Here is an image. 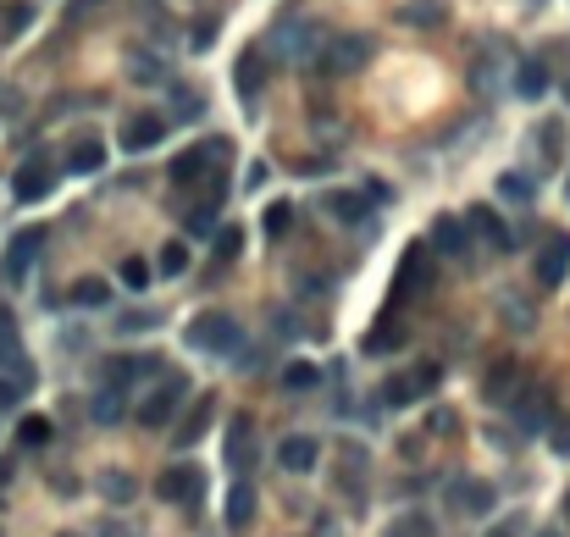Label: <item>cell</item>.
Returning a JSON list of instances; mask_svg holds the SVG:
<instances>
[{
	"mask_svg": "<svg viewBox=\"0 0 570 537\" xmlns=\"http://www.w3.org/2000/svg\"><path fill=\"white\" fill-rule=\"evenodd\" d=\"M189 344H194V349H205V355H233V349H238V322H233V316H222V311L194 316Z\"/></svg>",
	"mask_w": 570,
	"mask_h": 537,
	"instance_id": "cell-1",
	"label": "cell"
},
{
	"mask_svg": "<svg viewBox=\"0 0 570 537\" xmlns=\"http://www.w3.org/2000/svg\"><path fill=\"white\" fill-rule=\"evenodd\" d=\"M183 394H189V377H183V371H167V382H161V388L139 405V421H144V427H167Z\"/></svg>",
	"mask_w": 570,
	"mask_h": 537,
	"instance_id": "cell-2",
	"label": "cell"
},
{
	"mask_svg": "<svg viewBox=\"0 0 570 537\" xmlns=\"http://www.w3.org/2000/svg\"><path fill=\"white\" fill-rule=\"evenodd\" d=\"M155 493H161L167 504H194L205 493V471L200 466H167L161 482H155Z\"/></svg>",
	"mask_w": 570,
	"mask_h": 537,
	"instance_id": "cell-3",
	"label": "cell"
},
{
	"mask_svg": "<svg viewBox=\"0 0 570 537\" xmlns=\"http://www.w3.org/2000/svg\"><path fill=\"white\" fill-rule=\"evenodd\" d=\"M366 61H371V39H360V34H344L321 50V72H360Z\"/></svg>",
	"mask_w": 570,
	"mask_h": 537,
	"instance_id": "cell-4",
	"label": "cell"
},
{
	"mask_svg": "<svg viewBox=\"0 0 570 537\" xmlns=\"http://www.w3.org/2000/svg\"><path fill=\"white\" fill-rule=\"evenodd\" d=\"M432 382H438V371H432V366H421V371H399V377H388V382H382V405H393V410H399V405H410V399H421V394H427Z\"/></svg>",
	"mask_w": 570,
	"mask_h": 537,
	"instance_id": "cell-5",
	"label": "cell"
},
{
	"mask_svg": "<svg viewBox=\"0 0 570 537\" xmlns=\"http://www.w3.org/2000/svg\"><path fill=\"white\" fill-rule=\"evenodd\" d=\"M570 272V233H559V239L543 244V255H537V283L543 288H559Z\"/></svg>",
	"mask_w": 570,
	"mask_h": 537,
	"instance_id": "cell-6",
	"label": "cell"
},
{
	"mask_svg": "<svg viewBox=\"0 0 570 537\" xmlns=\"http://www.w3.org/2000/svg\"><path fill=\"white\" fill-rule=\"evenodd\" d=\"M39 244H45L39 227H28V233H17V239H12V250H6V277H12V283H23V277H28V266L39 261Z\"/></svg>",
	"mask_w": 570,
	"mask_h": 537,
	"instance_id": "cell-7",
	"label": "cell"
},
{
	"mask_svg": "<svg viewBox=\"0 0 570 537\" xmlns=\"http://www.w3.org/2000/svg\"><path fill=\"white\" fill-rule=\"evenodd\" d=\"M449 504H454L460 515H487V510H493V488H487V482L460 477V482L449 488Z\"/></svg>",
	"mask_w": 570,
	"mask_h": 537,
	"instance_id": "cell-8",
	"label": "cell"
},
{
	"mask_svg": "<svg viewBox=\"0 0 570 537\" xmlns=\"http://www.w3.org/2000/svg\"><path fill=\"white\" fill-rule=\"evenodd\" d=\"M515 421H521V432H543V421H548V394L543 388H526V394L515 399Z\"/></svg>",
	"mask_w": 570,
	"mask_h": 537,
	"instance_id": "cell-9",
	"label": "cell"
},
{
	"mask_svg": "<svg viewBox=\"0 0 570 537\" xmlns=\"http://www.w3.org/2000/svg\"><path fill=\"white\" fill-rule=\"evenodd\" d=\"M277 460H283V471H310L316 466V438H305V432H299V438H283L277 443Z\"/></svg>",
	"mask_w": 570,
	"mask_h": 537,
	"instance_id": "cell-10",
	"label": "cell"
},
{
	"mask_svg": "<svg viewBox=\"0 0 570 537\" xmlns=\"http://www.w3.org/2000/svg\"><path fill=\"white\" fill-rule=\"evenodd\" d=\"M167 139V122L161 117H133L128 128H122V144H128V150H150V144H161Z\"/></svg>",
	"mask_w": 570,
	"mask_h": 537,
	"instance_id": "cell-11",
	"label": "cell"
},
{
	"mask_svg": "<svg viewBox=\"0 0 570 537\" xmlns=\"http://www.w3.org/2000/svg\"><path fill=\"white\" fill-rule=\"evenodd\" d=\"M465 222H471V233H482L493 250H510V227H504L499 216L487 211V205H471V216H465Z\"/></svg>",
	"mask_w": 570,
	"mask_h": 537,
	"instance_id": "cell-12",
	"label": "cell"
},
{
	"mask_svg": "<svg viewBox=\"0 0 570 537\" xmlns=\"http://www.w3.org/2000/svg\"><path fill=\"white\" fill-rule=\"evenodd\" d=\"M12 194H17V200H45V194H50V167L28 161V167L12 178Z\"/></svg>",
	"mask_w": 570,
	"mask_h": 537,
	"instance_id": "cell-13",
	"label": "cell"
},
{
	"mask_svg": "<svg viewBox=\"0 0 570 537\" xmlns=\"http://www.w3.org/2000/svg\"><path fill=\"white\" fill-rule=\"evenodd\" d=\"M510 388L521 394V366H515V360H499V366L487 371L482 394H487V399H510Z\"/></svg>",
	"mask_w": 570,
	"mask_h": 537,
	"instance_id": "cell-14",
	"label": "cell"
},
{
	"mask_svg": "<svg viewBox=\"0 0 570 537\" xmlns=\"http://www.w3.org/2000/svg\"><path fill=\"white\" fill-rule=\"evenodd\" d=\"M233 84H238V95H244V100H255V95H261V84H266V67H261V56H250V50H244V56H238Z\"/></svg>",
	"mask_w": 570,
	"mask_h": 537,
	"instance_id": "cell-15",
	"label": "cell"
},
{
	"mask_svg": "<svg viewBox=\"0 0 570 537\" xmlns=\"http://www.w3.org/2000/svg\"><path fill=\"white\" fill-rule=\"evenodd\" d=\"M250 515H255V488L250 482H233V493H227V526H250Z\"/></svg>",
	"mask_w": 570,
	"mask_h": 537,
	"instance_id": "cell-16",
	"label": "cell"
},
{
	"mask_svg": "<svg viewBox=\"0 0 570 537\" xmlns=\"http://www.w3.org/2000/svg\"><path fill=\"white\" fill-rule=\"evenodd\" d=\"M321 205H327V216H338V222H360V216H366V200H360L355 189H333Z\"/></svg>",
	"mask_w": 570,
	"mask_h": 537,
	"instance_id": "cell-17",
	"label": "cell"
},
{
	"mask_svg": "<svg viewBox=\"0 0 570 537\" xmlns=\"http://www.w3.org/2000/svg\"><path fill=\"white\" fill-rule=\"evenodd\" d=\"M432 244H438V255H465V227L454 216H438L432 222Z\"/></svg>",
	"mask_w": 570,
	"mask_h": 537,
	"instance_id": "cell-18",
	"label": "cell"
},
{
	"mask_svg": "<svg viewBox=\"0 0 570 537\" xmlns=\"http://www.w3.org/2000/svg\"><path fill=\"white\" fill-rule=\"evenodd\" d=\"M0 360H12L17 366V377L23 382H34V366H23V355H17V322L6 311H0Z\"/></svg>",
	"mask_w": 570,
	"mask_h": 537,
	"instance_id": "cell-19",
	"label": "cell"
},
{
	"mask_svg": "<svg viewBox=\"0 0 570 537\" xmlns=\"http://www.w3.org/2000/svg\"><path fill=\"white\" fill-rule=\"evenodd\" d=\"M543 89H548V67H543V61H521V72H515V95L537 100Z\"/></svg>",
	"mask_w": 570,
	"mask_h": 537,
	"instance_id": "cell-20",
	"label": "cell"
},
{
	"mask_svg": "<svg viewBox=\"0 0 570 537\" xmlns=\"http://www.w3.org/2000/svg\"><path fill=\"white\" fill-rule=\"evenodd\" d=\"M100 161H106V144H100V139H84V144H72L67 172H100Z\"/></svg>",
	"mask_w": 570,
	"mask_h": 537,
	"instance_id": "cell-21",
	"label": "cell"
},
{
	"mask_svg": "<svg viewBox=\"0 0 570 537\" xmlns=\"http://www.w3.org/2000/svg\"><path fill=\"white\" fill-rule=\"evenodd\" d=\"M205 421H211V399H200V405L189 410V421H183V427L172 432V443H178V449H189V443H194V438H200V432H205Z\"/></svg>",
	"mask_w": 570,
	"mask_h": 537,
	"instance_id": "cell-22",
	"label": "cell"
},
{
	"mask_svg": "<svg viewBox=\"0 0 570 537\" xmlns=\"http://www.w3.org/2000/svg\"><path fill=\"white\" fill-rule=\"evenodd\" d=\"M200 172H205V150H200V144H194V150H183V156L172 161V183H178V189H183V183H194Z\"/></svg>",
	"mask_w": 570,
	"mask_h": 537,
	"instance_id": "cell-23",
	"label": "cell"
},
{
	"mask_svg": "<svg viewBox=\"0 0 570 537\" xmlns=\"http://www.w3.org/2000/svg\"><path fill=\"white\" fill-rule=\"evenodd\" d=\"M244 443H250V416H233V427H227V460L233 466H244Z\"/></svg>",
	"mask_w": 570,
	"mask_h": 537,
	"instance_id": "cell-24",
	"label": "cell"
},
{
	"mask_svg": "<svg viewBox=\"0 0 570 537\" xmlns=\"http://www.w3.org/2000/svg\"><path fill=\"white\" fill-rule=\"evenodd\" d=\"M382 537H432V521H427V515H416V510H410V515H399V521H393Z\"/></svg>",
	"mask_w": 570,
	"mask_h": 537,
	"instance_id": "cell-25",
	"label": "cell"
},
{
	"mask_svg": "<svg viewBox=\"0 0 570 537\" xmlns=\"http://www.w3.org/2000/svg\"><path fill=\"white\" fill-rule=\"evenodd\" d=\"M95 421H100V427H117V421H122V394H117V388H106V394L95 399Z\"/></svg>",
	"mask_w": 570,
	"mask_h": 537,
	"instance_id": "cell-26",
	"label": "cell"
},
{
	"mask_svg": "<svg viewBox=\"0 0 570 537\" xmlns=\"http://www.w3.org/2000/svg\"><path fill=\"white\" fill-rule=\"evenodd\" d=\"M17 438H23V449H39V443H50V421L45 416H28L23 427H17Z\"/></svg>",
	"mask_w": 570,
	"mask_h": 537,
	"instance_id": "cell-27",
	"label": "cell"
},
{
	"mask_svg": "<svg viewBox=\"0 0 570 537\" xmlns=\"http://www.w3.org/2000/svg\"><path fill=\"white\" fill-rule=\"evenodd\" d=\"M72 299H78V305H106V299H111V288L100 283V277H84V283L72 288Z\"/></svg>",
	"mask_w": 570,
	"mask_h": 537,
	"instance_id": "cell-28",
	"label": "cell"
},
{
	"mask_svg": "<svg viewBox=\"0 0 570 537\" xmlns=\"http://www.w3.org/2000/svg\"><path fill=\"white\" fill-rule=\"evenodd\" d=\"M183 266H189V250H183V244H167V250H161V261H155V272H161V277H178Z\"/></svg>",
	"mask_w": 570,
	"mask_h": 537,
	"instance_id": "cell-29",
	"label": "cell"
},
{
	"mask_svg": "<svg viewBox=\"0 0 570 537\" xmlns=\"http://www.w3.org/2000/svg\"><path fill=\"white\" fill-rule=\"evenodd\" d=\"M399 344H404L399 327H377V333L366 338V355H388V349H399Z\"/></svg>",
	"mask_w": 570,
	"mask_h": 537,
	"instance_id": "cell-30",
	"label": "cell"
},
{
	"mask_svg": "<svg viewBox=\"0 0 570 537\" xmlns=\"http://www.w3.org/2000/svg\"><path fill=\"white\" fill-rule=\"evenodd\" d=\"M316 377H321V371L310 366V360H294V366L283 371V382H288V388H316Z\"/></svg>",
	"mask_w": 570,
	"mask_h": 537,
	"instance_id": "cell-31",
	"label": "cell"
},
{
	"mask_svg": "<svg viewBox=\"0 0 570 537\" xmlns=\"http://www.w3.org/2000/svg\"><path fill=\"white\" fill-rule=\"evenodd\" d=\"M499 194H510V200H532V178H521V172H504V178H499Z\"/></svg>",
	"mask_w": 570,
	"mask_h": 537,
	"instance_id": "cell-32",
	"label": "cell"
},
{
	"mask_svg": "<svg viewBox=\"0 0 570 537\" xmlns=\"http://www.w3.org/2000/svg\"><path fill=\"white\" fill-rule=\"evenodd\" d=\"M100 493H106V499H133V477L111 471V477H100Z\"/></svg>",
	"mask_w": 570,
	"mask_h": 537,
	"instance_id": "cell-33",
	"label": "cell"
},
{
	"mask_svg": "<svg viewBox=\"0 0 570 537\" xmlns=\"http://www.w3.org/2000/svg\"><path fill=\"white\" fill-rule=\"evenodd\" d=\"M288 222H294V211H288V205H272V211H266V239H283Z\"/></svg>",
	"mask_w": 570,
	"mask_h": 537,
	"instance_id": "cell-34",
	"label": "cell"
},
{
	"mask_svg": "<svg viewBox=\"0 0 570 537\" xmlns=\"http://www.w3.org/2000/svg\"><path fill=\"white\" fill-rule=\"evenodd\" d=\"M404 23H410V28H427L432 23V17H443V6H404Z\"/></svg>",
	"mask_w": 570,
	"mask_h": 537,
	"instance_id": "cell-35",
	"label": "cell"
},
{
	"mask_svg": "<svg viewBox=\"0 0 570 537\" xmlns=\"http://www.w3.org/2000/svg\"><path fill=\"white\" fill-rule=\"evenodd\" d=\"M122 283L144 288V283H150V266H144V261H122Z\"/></svg>",
	"mask_w": 570,
	"mask_h": 537,
	"instance_id": "cell-36",
	"label": "cell"
},
{
	"mask_svg": "<svg viewBox=\"0 0 570 537\" xmlns=\"http://www.w3.org/2000/svg\"><path fill=\"white\" fill-rule=\"evenodd\" d=\"M23 388H28V382H17V377L6 382V377H0V410H12L17 399H23Z\"/></svg>",
	"mask_w": 570,
	"mask_h": 537,
	"instance_id": "cell-37",
	"label": "cell"
},
{
	"mask_svg": "<svg viewBox=\"0 0 570 537\" xmlns=\"http://www.w3.org/2000/svg\"><path fill=\"white\" fill-rule=\"evenodd\" d=\"M238 244H244V233H238V227H222V239H216V250H222V255H238Z\"/></svg>",
	"mask_w": 570,
	"mask_h": 537,
	"instance_id": "cell-38",
	"label": "cell"
},
{
	"mask_svg": "<svg viewBox=\"0 0 570 537\" xmlns=\"http://www.w3.org/2000/svg\"><path fill=\"white\" fill-rule=\"evenodd\" d=\"M95 6H106V0H67V17H89Z\"/></svg>",
	"mask_w": 570,
	"mask_h": 537,
	"instance_id": "cell-39",
	"label": "cell"
},
{
	"mask_svg": "<svg viewBox=\"0 0 570 537\" xmlns=\"http://www.w3.org/2000/svg\"><path fill=\"white\" fill-rule=\"evenodd\" d=\"M211 39H216V23H200V28H194V50H205Z\"/></svg>",
	"mask_w": 570,
	"mask_h": 537,
	"instance_id": "cell-40",
	"label": "cell"
},
{
	"mask_svg": "<svg viewBox=\"0 0 570 537\" xmlns=\"http://www.w3.org/2000/svg\"><path fill=\"white\" fill-rule=\"evenodd\" d=\"M554 449H559V454H570V427H559V432H554Z\"/></svg>",
	"mask_w": 570,
	"mask_h": 537,
	"instance_id": "cell-41",
	"label": "cell"
},
{
	"mask_svg": "<svg viewBox=\"0 0 570 537\" xmlns=\"http://www.w3.org/2000/svg\"><path fill=\"white\" fill-rule=\"evenodd\" d=\"M487 537H521V532H515V521H504V526H493Z\"/></svg>",
	"mask_w": 570,
	"mask_h": 537,
	"instance_id": "cell-42",
	"label": "cell"
},
{
	"mask_svg": "<svg viewBox=\"0 0 570 537\" xmlns=\"http://www.w3.org/2000/svg\"><path fill=\"white\" fill-rule=\"evenodd\" d=\"M6 482H12V466H0V493H6Z\"/></svg>",
	"mask_w": 570,
	"mask_h": 537,
	"instance_id": "cell-43",
	"label": "cell"
},
{
	"mask_svg": "<svg viewBox=\"0 0 570 537\" xmlns=\"http://www.w3.org/2000/svg\"><path fill=\"white\" fill-rule=\"evenodd\" d=\"M543 537H559V532H543Z\"/></svg>",
	"mask_w": 570,
	"mask_h": 537,
	"instance_id": "cell-44",
	"label": "cell"
},
{
	"mask_svg": "<svg viewBox=\"0 0 570 537\" xmlns=\"http://www.w3.org/2000/svg\"><path fill=\"white\" fill-rule=\"evenodd\" d=\"M565 515H570V499H565Z\"/></svg>",
	"mask_w": 570,
	"mask_h": 537,
	"instance_id": "cell-45",
	"label": "cell"
},
{
	"mask_svg": "<svg viewBox=\"0 0 570 537\" xmlns=\"http://www.w3.org/2000/svg\"><path fill=\"white\" fill-rule=\"evenodd\" d=\"M61 537H72V532H61Z\"/></svg>",
	"mask_w": 570,
	"mask_h": 537,
	"instance_id": "cell-46",
	"label": "cell"
}]
</instances>
